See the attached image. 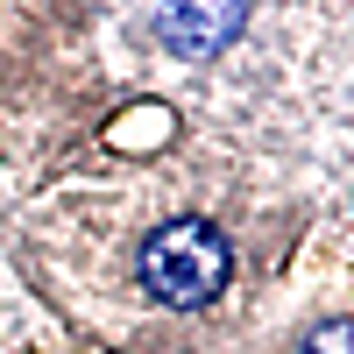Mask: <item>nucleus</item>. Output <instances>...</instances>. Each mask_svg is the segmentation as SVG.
<instances>
[{
    "instance_id": "nucleus-2",
    "label": "nucleus",
    "mask_w": 354,
    "mask_h": 354,
    "mask_svg": "<svg viewBox=\"0 0 354 354\" xmlns=\"http://www.w3.org/2000/svg\"><path fill=\"white\" fill-rule=\"evenodd\" d=\"M241 0H163V43L177 50V57H213L220 43H234L241 36Z\"/></svg>"
},
{
    "instance_id": "nucleus-3",
    "label": "nucleus",
    "mask_w": 354,
    "mask_h": 354,
    "mask_svg": "<svg viewBox=\"0 0 354 354\" xmlns=\"http://www.w3.org/2000/svg\"><path fill=\"white\" fill-rule=\"evenodd\" d=\"M305 354H354V319H333V326H319L305 340Z\"/></svg>"
},
{
    "instance_id": "nucleus-1",
    "label": "nucleus",
    "mask_w": 354,
    "mask_h": 354,
    "mask_svg": "<svg viewBox=\"0 0 354 354\" xmlns=\"http://www.w3.org/2000/svg\"><path fill=\"white\" fill-rule=\"evenodd\" d=\"M227 270H234V255H227L213 220H170V227H156L149 241H142V283H149V298H163L170 312H192L205 298H220Z\"/></svg>"
}]
</instances>
